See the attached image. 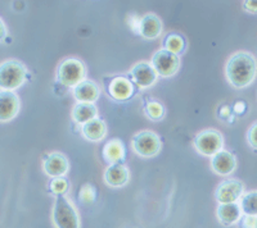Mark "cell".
Instances as JSON below:
<instances>
[{
  "mask_svg": "<svg viewBox=\"0 0 257 228\" xmlns=\"http://www.w3.org/2000/svg\"><path fill=\"white\" fill-rule=\"evenodd\" d=\"M75 98L80 102H89L91 104L99 96V88L91 81H82L75 88Z\"/></svg>",
  "mask_w": 257,
  "mask_h": 228,
  "instance_id": "15",
  "label": "cell"
},
{
  "mask_svg": "<svg viewBox=\"0 0 257 228\" xmlns=\"http://www.w3.org/2000/svg\"><path fill=\"white\" fill-rule=\"evenodd\" d=\"M85 68L77 59H67L58 68V80L62 85L68 88H76L84 81Z\"/></svg>",
  "mask_w": 257,
  "mask_h": 228,
  "instance_id": "4",
  "label": "cell"
},
{
  "mask_svg": "<svg viewBox=\"0 0 257 228\" xmlns=\"http://www.w3.org/2000/svg\"><path fill=\"white\" fill-rule=\"evenodd\" d=\"M243 228H256L257 227V216H245L242 220Z\"/></svg>",
  "mask_w": 257,
  "mask_h": 228,
  "instance_id": "27",
  "label": "cell"
},
{
  "mask_svg": "<svg viewBox=\"0 0 257 228\" xmlns=\"http://www.w3.org/2000/svg\"><path fill=\"white\" fill-rule=\"evenodd\" d=\"M240 216H242V209L237 202L220 204L217 208V216H219L220 222L225 226H231L237 223L240 220Z\"/></svg>",
  "mask_w": 257,
  "mask_h": 228,
  "instance_id": "16",
  "label": "cell"
},
{
  "mask_svg": "<svg viewBox=\"0 0 257 228\" xmlns=\"http://www.w3.org/2000/svg\"><path fill=\"white\" fill-rule=\"evenodd\" d=\"M243 184L235 180L224 181L216 190V200L220 204H234L242 198Z\"/></svg>",
  "mask_w": 257,
  "mask_h": 228,
  "instance_id": "8",
  "label": "cell"
},
{
  "mask_svg": "<svg viewBox=\"0 0 257 228\" xmlns=\"http://www.w3.org/2000/svg\"><path fill=\"white\" fill-rule=\"evenodd\" d=\"M244 8L251 13H257V2H244Z\"/></svg>",
  "mask_w": 257,
  "mask_h": 228,
  "instance_id": "28",
  "label": "cell"
},
{
  "mask_svg": "<svg viewBox=\"0 0 257 228\" xmlns=\"http://www.w3.org/2000/svg\"><path fill=\"white\" fill-rule=\"evenodd\" d=\"M20 109V102L12 91H0V120H12Z\"/></svg>",
  "mask_w": 257,
  "mask_h": 228,
  "instance_id": "9",
  "label": "cell"
},
{
  "mask_svg": "<svg viewBox=\"0 0 257 228\" xmlns=\"http://www.w3.org/2000/svg\"><path fill=\"white\" fill-rule=\"evenodd\" d=\"M82 132H84L85 138L91 141H99L104 138L105 132V123L99 118H94L90 122L85 123L82 127Z\"/></svg>",
  "mask_w": 257,
  "mask_h": 228,
  "instance_id": "18",
  "label": "cell"
},
{
  "mask_svg": "<svg viewBox=\"0 0 257 228\" xmlns=\"http://www.w3.org/2000/svg\"><path fill=\"white\" fill-rule=\"evenodd\" d=\"M26 78L24 64L17 60H7L0 66V88L4 91H12L20 88Z\"/></svg>",
  "mask_w": 257,
  "mask_h": 228,
  "instance_id": "3",
  "label": "cell"
},
{
  "mask_svg": "<svg viewBox=\"0 0 257 228\" xmlns=\"http://www.w3.org/2000/svg\"><path fill=\"white\" fill-rule=\"evenodd\" d=\"M257 63L252 54L239 52L229 59L226 64V77L234 88L248 86L256 77Z\"/></svg>",
  "mask_w": 257,
  "mask_h": 228,
  "instance_id": "1",
  "label": "cell"
},
{
  "mask_svg": "<svg viewBox=\"0 0 257 228\" xmlns=\"http://www.w3.org/2000/svg\"><path fill=\"white\" fill-rule=\"evenodd\" d=\"M72 114L73 120L85 124V123L90 122L91 120L96 117V108L93 104H89V102H80L75 106Z\"/></svg>",
  "mask_w": 257,
  "mask_h": 228,
  "instance_id": "19",
  "label": "cell"
},
{
  "mask_svg": "<svg viewBox=\"0 0 257 228\" xmlns=\"http://www.w3.org/2000/svg\"><path fill=\"white\" fill-rule=\"evenodd\" d=\"M239 206L245 216H257V191H252L242 196Z\"/></svg>",
  "mask_w": 257,
  "mask_h": 228,
  "instance_id": "21",
  "label": "cell"
},
{
  "mask_svg": "<svg viewBox=\"0 0 257 228\" xmlns=\"http://www.w3.org/2000/svg\"><path fill=\"white\" fill-rule=\"evenodd\" d=\"M53 220L57 228H80L76 210L64 195L57 196L53 209Z\"/></svg>",
  "mask_w": 257,
  "mask_h": 228,
  "instance_id": "2",
  "label": "cell"
},
{
  "mask_svg": "<svg viewBox=\"0 0 257 228\" xmlns=\"http://www.w3.org/2000/svg\"><path fill=\"white\" fill-rule=\"evenodd\" d=\"M125 150H123L122 144L118 140H112L105 145L104 149V158L112 164H116L123 158Z\"/></svg>",
  "mask_w": 257,
  "mask_h": 228,
  "instance_id": "20",
  "label": "cell"
},
{
  "mask_svg": "<svg viewBox=\"0 0 257 228\" xmlns=\"http://www.w3.org/2000/svg\"><path fill=\"white\" fill-rule=\"evenodd\" d=\"M128 172L123 166L116 163L107 168L104 173V181L112 188H120L127 182Z\"/></svg>",
  "mask_w": 257,
  "mask_h": 228,
  "instance_id": "14",
  "label": "cell"
},
{
  "mask_svg": "<svg viewBox=\"0 0 257 228\" xmlns=\"http://www.w3.org/2000/svg\"><path fill=\"white\" fill-rule=\"evenodd\" d=\"M132 76L137 85H139L141 88H149L156 82L157 72L155 70L153 66H149L146 62H142L133 67Z\"/></svg>",
  "mask_w": 257,
  "mask_h": 228,
  "instance_id": "10",
  "label": "cell"
},
{
  "mask_svg": "<svg viewBox=\"0 0 257 228\" xmlns=\"http://www.w3.org/2000/svg\"><path fill=\"white\" fill-rule=\"evenodd\" d=\"M165 46L166 50L174 54H179L181 50L184 49V40L179 35H170L165 40Z\"/></svg>",
  "mask_w": 257,
  "mask_h": 228,
  "instance_id": "22",
  "label": "cell"
},
{
  "mask_svg": "<svg viewBox=\"0 0 257 228\" xmlns=\"http://www.w3.org/2000/svg\"><path fill=\"white\" fill-rule=\"evenodd\" d=\"M133 146L141 156L151 158L160 152L161 142L156 134L151 131H143L135 136L134 140H133Z\"/></svg>",
  "mask_w": 257,
  "mask_h": 228,
  "instance_id": "6",
  "label": "cell"
},
{
  "mask_svg": "<svg viewBox=\"0 0 257 228\" xmlns=\"http://www.w3.org/2000/svg\"><path fill=\"white\" fill-rule=\"evenodd\" d=\"M141 35L146 38H156L160 36L162 31V24L160 18L155 14H147L139 20V30Z\"/></svg>",
  "mask_w": 257,
  "mask_h": 228,
  "instance_id": "13",
  "label": "cell"
},
{
  "mask_svg": "<svg viewBox=\"0 0 257 228\" xmlns=\"http://www.w3.org/2000/svg\"><path fill=\"white\" fill-rule=\"evenodd\" d=\"M68 163L67 159L61 154H52L49 155L44 162V170L48 176L59 178L64 173L67 172Z\"/></svg>",
  "mask_w": 257,
  "mask_h": 228,
  "instance_id": "12",
  "label": "cell"
},
{
  "mask_svg": "<svg viewBox=\"0 0 257 228\" xmlns=\"http://www.w3.org/2000/svg\"><path fill=\"white\" fill-rule=\"evenodd\" d=\"M67 188H68L67 181H66L64 178H62V177H59V178H54L52 182H50V188H52L53 192L57 194V195H63V194L67 191Z\"/></svg>",
  "mask_w": 257,
  "mask_h": 228,
  "instance_id": "24",
  "label": "cell"
},
{
  "mask_svg": "<svg viewBox=\"0 0 257 228\" xmlns=\"http://www.w3.org/2000/svg\"><path fill=\"white\" fill-rule=\"evenodd\" d=\"M152 64L160 76L171 77L178 72L180 62H179L176 54L171 53L166 49H162L153 56Z\"/></svg>",
  "mask_w": 257,
  "mask_h": 228,
  "instance_id": "5",
  "label": "cell"
},
{
  "mask_svg": "<svg viewBox=\"0 0 257 228\" xmlns=\"http://www.w3.org/2000/svg\"><path fill=\"white\" fill-rule=\"evenodd\" d=\"M194 145L201 154L213 156L215 154L221 152L222 138L216 131H203L196 138Z\"/></svg>",
  "mask_w": 257,
  "mask_h": 228,
  "instance_id": "7",
  "label": "cell"
},
{
  "mask_svg": "<svg viewBox=\"0 0 257 228\" xmlns=\"http://www.w3.org/2000/svg\"><path fill=\"white\" fill-rule=\"evenodd\" d=\"M146 112L152 120H161L162 116H164V108H162V106L157 102H149L146 108Z\"/></svg>",
  "mask_w": 257,
  "mask_h": 228,
  "instance_id": "23",
  "label": "cell"
},
{
  "mask_svg": "<svg viewBox=\"0 0 257 228\" xmlns=\"http://www.w3.org/2000/svg\"><path fill=\"white\" fill-rule=\"evenodd\" d=\"M256 228H257V227H256Z\"/></svg>",
  "mask_w": 257,
  "mask_h": 228,
  "instance_id": "31",
  "label": "cell"
},
{
  "mask_svg": "<svg viewBox=\"0 0 257 228\" xmlns=\"http://www.w3.org/2000/svg\"><path fill=\"white\" fill-rule=\"evenodd\" d=\"M7 35V30H6V26H4L3 20H0V40H3L4 38H6Z\"/></svg>",
  "mask_w": 257,
  "mask_h": 228,
  "instance_id": "29",
  "label": "cell"
},
{
  "mask_svg": "<svg viewBox=\"0 0 257 228\" xmlns=\"http://www.w3.org/2000/svg\"><path fill=\"white\" fill-rule=\"evenodd\" d=\"M94 196H95V194H94V190L90 184L82 186L81 191H80V199H81L82 202L89 204V202H91L94 200Z\"/></svg>",
  "mask_w": 257,
  "mask_h": 228,
  "instance_id": "25",
  "label": "cell"
},
{
  "mask_svg": "<svg viewBox=\"0 0 257 228\" xmlns=\"http://www.w3.org/2000/svg\"><path fill=\"white\" fill-rule=\"evenodd\" d=\"M211 166L217 174H230L235 170V158L228 152H219L212 156Z\"/></svg>",
  "mask_w": 257,
  "mask_h": 228,
  "instance_id": "11",
  "label": "cell"
},
{
  "mask_svg": "<svg viewBox=\"0 0 257 228\" xmlns=\"http://www.w3.org/2000/svg\"><path fill=\"white\" fill-rule=\"evenodd\" d=\"M108 91L109 94L112 95V98H114V99L125 100L132 96L133 86L127 80L122 78V77H117L116 80L112 81L111 85H109Z\"/></svg>",
  "mask_w": 257,
  "mask_h": 228,
  "instance_id": "17",
  "label": "cell"
},
{
  "mask_svg": "<svg viewBox=\"0 0 257 228\" xmlns=\"http://www.w3.org/2000/svg\"><path fill=\"white\" fill-rule=\"evenodd\" d=\"M248 142L252 148L257 149V123L249 128L248 131Z\"/></svg>",
  "mask_w": 257,
  "mask_h": 228,
  "instance_id": "26",
  "label": "cell"
},
{
  "mask_svg": "<svg viewBox=\"0 0 257 228\" xmlns=\"http://www.w3.org/2000/svg\"><path fill=\"white\" fill-rule=\"evenodd\" d=\"M242 109H244V102H237L235 104V112H242Z\"/></svg>",
  "mask_w": 257,
  "mask_h": 228,
  "instance_id": "30",
  "label": "cell"
}]
</instances>
